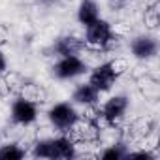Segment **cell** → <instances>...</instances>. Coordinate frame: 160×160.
<instances>
[{
  "instance_id": "cell-1",
  "label": "cell",
  "mask_w": 160,
  "mask_h": 160,
  "mask_svg": "<svg viewBox=\"0 0 160 160\" xmlns=\"http://www.w3.org/2000/svg\"><path fill=\"white\" fill-rule=\"evenodd\" d=\"M115 32L111 28V25L104 19H96L94 23H91L87 27V38H85V45L92 47V49H108L113 40H115Z\"/></svg>"
},
{
  "instance_id": "cell-2",
  "label": "cell",
  "mask_w": 160,
  "mask_h": 160,
  "mask_svg": "<svg viewBox=\"0 0 160 160\" xmlns=\"http://www.w3.org/2000/svg\"><path fill=\"white\" fill-rule=\"evenodd\" d=\"M126 109H128V100H126V96H113V98H109V100L104 104V108L100 109L98 119H102L104 124L113 126V124H117V122L124 117ZM98 119H96V121H98ZM96 121H94V122H96Z\"/></svg>"
},
{
  "instance_id": "cell-3",
  "label": "cell",
  "mask_w": 160,
  "mask_h": 160,
  "mask_svg": "<svg viewBox=\"0 0 160 160\" xmlns=\"http://www.w3.org/2000/svg\"><path fill=\"white\" fill-rule=\"evenodd\" d=\"M87 70V64L77 55H66L60 57V60L53 66V75L58 79H72Z\"/></svg>"
},
{
  "instance_id": "cell-4",
  "label": "cell",
  "mask_w": 160,
  "mask_h": 160,
  "mask_svg": "<svg viewBox=\"0 0 160 160\" xmlns=\"http://www.w3.org/2000/svg\"><path fill=\"white\" fill-rule=\"evenodd\" d=\"M49 121L58 130H70V126L77 121V113L70 104L60 102V104H55L49 109Z\"/></svg>"
},
{
  "instance_id": "cell-5",
  "label": "cell",
  "mask_w": 160,
  "mask_h": 160,
  "mask_svg": "<svg viewBox=\"0 0 160 160\" xmlns=\"http://www.w3.org/2000/svg\"><path fill=\"white\" fill-rule=\"evenodd\" d=\"M36 117H38V108H36L34 102H30V100H27L23 96H19L13 102V106H12V119H13V122H17V124H30V122L36 121Z\"/></svg>"
},
{
  "instance_id": "cell-6",
  "label": "cell",
  "mask_w": 160,
  "mask_h": 160,
  "mask_svg": "<svg viewBox=\"0 0 160 160\" xmlns=\"http://www.w3.org/2000/svg\"><path fill=\"white\" fill-rule=\"evenodd\" d=\"M115 79H117V77H115L113 70L109 68V62H104V64H100V66H96V68L92 70L89 83H91L98 92H106V91H109V89L113 87Z\"/></svg>"
},
{
  "instance_id": "cell-7",
  "label": "cell",
  "mask_w": 160,
  "mask_h": 160,
  "mask_svg": "<svg viewBox=\"0 0 160 160\" xmlns=\"http://www.w3.org/2000/svg\"><path fill=\"white\" fill-rule=\"evenodd\" d=\"M130 47H132L134 57H136V58H141V60L154 57L156 51H158V43H156V40L151 38V36H138V38L132 42Z\"/></svg>"
},
{
  "instance_id": "cell-8",
  "label": "cell",
  "mask_w": 160,
  "mask_h": 160,
  "mask_svg": "<svg viewBox=\"0 0 160 160\" xmlns=\"http://www.w3.org/2000/svg\"><path fill=\"white\" fill-rule=\"evenodd\" d=\"M77 19L81 25L89 27L91 23H94L96 19H100V13H98V4L94 0H81L79 4V10H77Z\"/></svg>"
},
{
  "instance_id": "cell-9",
  "label": "cell",
  "mask_w": 160,
  "mask_h": 160,
  "mask_svg": "<svg viewBox=\"0 0 160 160\" xmlns=\"http://www.w3.org/2000/svg\"><path fill=\"white\" fill-rule=\"evenodd\" d=\"M98 91L91 85V83H85V85H79L75 91H73V102L77 104H83V106H94L96 100H98Z\"/></svg>"
},
{
  "instance_id": "cell-10",
  "label": "cell",
  "mask_w": 160,
  "mask_h": 160,
  "mask_svg": "<svg viewBox=\"0 0 160 160\" xmlns=\"http://www.w3.org/2000/svg\"><path fill=\"white\" fill-rule=\"evenodd\" d=\"M83 45H85V43H81L77 38H70V36H66V38H60V40L57 42L55 51H57L60 57H66V55H77L79 51H81Z\"/></svg>"
},
{
  "instance_id": "cell-11",
  "label": "cell",
  "mask_w": 160,
  "mask_h": 160,
  "mask_svg": "<svg viewBox=\"0 0 160 160\" xmlns=\"http://www.w3.org/2000/svg\"><path fill=\"white\" fill-rule=\"evenodd\" d=\"M53 151H55V158H72L75 154L73 141L66 136H60V138L53 139Z\"/></svg>"
},
{
  "instance_id": "cell-12",
  "label": "cell",
  "mask_w": 160,
  "mask_h": 160,
  "mask_svg": "<svg viewBox=\"0 0 160 160\" xmlns=\"http://www.w3.org/2000/svg\"><path fill=\"white\" fill-rule=\"evenodd\" d=\"M19 96L34 102V104H40V102H45V91L40 89L38 85H32V83H25L19 91Z\"/></svg>"
},
{
  "instance_id": "cell-13",
  "label": "cell",
  "mask_w": 160,
  "mask_h": 160,
  "mask_svg": "<svg viewBox=\"0 0 160 160\" xmlns=\"http://www.w3.org/2000/svg\"><path fill=\"white\" fill-rule=\"evenodd\" d=\"M152 128H154V122L147 117H141V119L134 121V124H132V132L136 136H147Z\"/></svg>"
},
{
  "instance_id": "cell-14",
  "label": "cell",
  "mask_w": 160,
  "mask_h": 160,
  "mask_svg": "<svg viewBox=\"0 0 160 160\" xmlns=\"http://www.w3.org/2000/svg\"><path fill=\"white\" fill-rule=\"evenodd\" d=\"M23 156H25V151L19 149L13 143L12 145H4L2 149H0V158H2V160H19Z\"/></svg>"
},
{
  "instance_id": "cell-15",
  "label": "cell",
  "mask_w": 160,
  "mask_h": 160,
  "mask_svg": "<svg viewBox=\"0 0 160 160\" xmlns=\"http://www.w3.org/2000/svg\"><path fill=\"white\" fill-rule=\"evenodd\" d=\"M4 77H6V81H8V87H10V92H17L19 94V91H21V87L25 85V79L19 75V73H15V72H4Z\"/></svg>"
},
{
  "instance_id": "cell-16",
  "label": "cell",
  "mask_w": 160,
  "mask_h": 160,
  "mask_svg": "<svg viewBox=\"0 0 160 160\" xmlns=\"http://www.w3.org/2000/svg\"><path fill=\"white\" fill-rule=\"evenodd\" d=\"M145 25L149 28H156L158 23H160V17H158V4H152L149 10H145V17H143Z\"/></svg>"
},
{
  "instance_id": "cell-17",
  "label": "cell",
  "mask_w": 160,
  "mask_h": 160,
  "mask_svg": "<svg viewBox=\"0 0 160 160\" xmlns=\"http://www.w3.org/2000/svg\"><path fill=\"white\" fill-rule=\"evenodd\" d=\"M109 68L113 70L115 77H121L128 70V62H126V58H115V60H109Z\"/></svg>"
},
{
  "instance_id": "cell-18",
  "label": "cell",
  "mask_w": 160,
  "mask_h": 160,
  "mask_svg": "<svg viewBox=\"0 0 160 160\" xmlns=\"http://www.w3.org/2000/svg\"><path fill=\"white\" fill-rule=\"evenodd\" d=\"M8 94H12V92H10V87H8L6 77L2 73V75H0V96H8Z\"/></svg>"
},
{
  "instance_id": "cell-19",
  "label": "cell",
  "mask_w": 160,
  "mask_h": 160,
  "mask_svg": "<svg viewBox=\"0 0 160 160\" xmlns=\"http://www.w3.org/2000/svg\"><path fill=\"white\" fill-rule=\"evenodd\" d=\"M121 156H122V152H119V151H117L115 147L104 152V158H121Z\"/></svg>"
},
{
  "instance_id": "cell-20",
  "label": "cell",
  "mask_w": 160,
  "mask_h": 160,
  "mask_svg": "<svg viewBox=\"0 0 160 160\" xmlns=\"http://www.w3.org/2000/svg\"><path fill=\"white\" fill-rule=\"evenodd\" d=\"M6 68H8V60H6V57H4V53H2V49H0V75L6 72Z\"/></svg>"
}]
</instances>
